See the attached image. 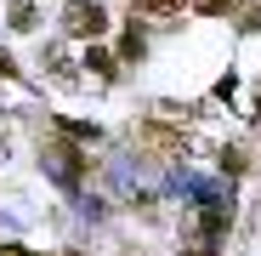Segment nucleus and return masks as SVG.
Instances as JSON below:
<instances>
[{
	"instance_id": "obj_1",
	"label": "nucleus",
	"mask_w": 261,
	"mask_h": 256,
	"mask_svg": "<svg viewBox=\"0 0 261 256\" xmlns=\"http://www.w3.org/2000/svg\"><path fill=\"white\" fill-rule=\"evenodd\" d=\"M63 34H74V40H102V34H108V12L97 6V0H68V6H63Z\"/></svg>"
},
{
	"instance_id": "obj_2",
	"label": "nucleus",
	"mask_w": 261,
	"mask_h": 256,
	"mask_svg": "<svg viewBox=\"0 0 261 256\" xmlns=\"http://www.w3.org/2000/svg\"><path fill=\"white\" fill-rule=\"evenodd\" d=\"M85 68H97L102 80H114V57H108V52H91V57H85Z\"/></svg>"
},
{
	"instance_id": "obj_3",
	"label": "nucleus",
	"mask_w": 261,
	"mask_h": 256,
	"mask_svg": "<svg viewBox=\"0 0 261 256\" xmlns=\"http://www.w3.org/2000/svg\"><path fill=\"white\" fill-rule=\"evenodd\" d=\"M193 6H199L204 17H222V12H233V6H239V0H193Z\"/></svg>"
},
{
	"instance_id": "obj_4",
	"label": "nucleus",
	"mask_w": 261,
	"mask_h": 256,
	"mask_svg": "<svg viewBox=\"0 0 261 256\" xmlns=\"http://www.w3.org/2000/svg\"><path fill=\"white\" fill-rule=\"evenodd\" d=\"M119 52H125V57H142V34H137V23H130V34L119 40Z\"/></svg>"
},
{
	"instance_id": "obj_5",
	"label": "nucleus",
	"mask_w": 261,
	"mask_h": 256,
	"mask_svg": "<svg viewBox=\"0 0 261 256\" xmlns=\"http://www.w3.org/2000/svg\"><path fill=\"white\" fill-rule=\"evenodd\" d=\"M12 23H17V29H29V23H34V6H29V0H17V6H12Z\"/></svg>"
},
{
	"instance_id": "obj_6",
	"label": "nucleus",
	"mask_w": 261,
	"mask_h": 256,
	"mask_svg": "<svg viewBox=\"0 0 261 256\" xmlns=\"http://www.w3.org/2000/svg\"><path fill=\"white\" fill-rule=\"evenodd\" d=\"M130 6H142V12H176L182 0H130Z\"/></svg>"
},
{
	"instance_id": "obj_7",
	"label": "nucleus",
	"mask_w": 261,
	"mask_h": 256,
	"mask_svg": "<svg viewBox=\"0 0 261 256\" xmlns=\"http://www.w3.org/2000/svg\"><path fill=\"white\" fill-rule=\"evenodd\" d=\"M0 159H6V131H0Z\"/></svg>"
},
{
	"instance_id": "obj_8",
	"label": "nucleus",
	"mask_w": 261,
	"mask_h": 256,
	"mask_svg": "<svg viewBox=\"0 0 261 256\" xmlns=\"http://www.w3.org/2000/svg\"><path fill=\"white\" fill-rule=\"evenodd\" d=\"M63 256H80V250H63Z\"/></svg>"
},
{
	"instance_id": "obj_9",
	"label": "nucleus",
	"mask_w": 261,
	"mask_h": 256,
	"mask_svg": "<svg viewBox=\"0 0 261 256\" xmlns=\"http://www.w3.org/2000/svg\"><path fill=\"white\" fill-rule=\"evenodd\" d=\"M193 256H210V250H193Z\"/></svg>"
}]
</instances>
